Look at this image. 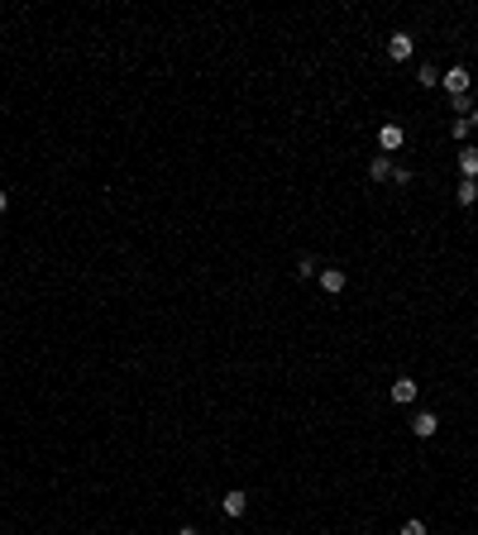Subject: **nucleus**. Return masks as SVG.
I'll return each mask as SVG.
<instances>
[{"label": "nucleus", "instance_id": "obj_16", "mask_svg": "<svg viewBox=\"0 0 478 535\" xmlns=\"http://www.w3.org/2000/svg\"><path fill=\"white\" fill-rule=\"evenodd\" d=\"M5 210H10V191H0V215H5Z\"/></svg>", "mask_w": 478, "mask_h": 535}, {"label": "nucleus", "instance_id": "obj_14", "mask_svg": "<svg viewBox=\"0 0 478 535\" xmlns=\"http://www.w3.org/2000/svg\"><path fill=\"white\" fill-rule=\"evenodd\" d=\"M392 182H397V187H412V168H402L397 163V168H392Z\"/></svg>", "mask_w": 478, "mask_h": 535}, {"label": "nucleus", "instance_id": "obj_18", "mask_svg": "<svg viewBox=\"0 0 478 535\" xmlns=\"http://www.w3.org/2000/svg\"><path fill=\"white\" fill-rule=\"evenodd\" d=\"M469 125H478V106H474V115H469Z\"/></svg>", "mask_w": 478, "mask_h": 535}, {"label": "nucleus", "instance_id": "obj_11", "mask_svg": "<svg viewBox=\"0 0 478 535\" xmlns=\"http://www.w3.org/2000/svg\"><path fill=\"white\" fill-rule=\"evenodd\" d=\"M454 201H459L464 210H474V205H478V182H459V191H454Z\"/></svg>", "mask_w": 478, "mask_h": 535}, {"label": "nucleus", "instance_id": "obj_1", "mask_svg": "<svg viewBox=\"0 0 478 535\" xmlns=\"http://www.w3.org/2000/svg\"><path fill=\"white\" fill-rule=\"evenodd\" d=\"M412 53H416L412 34H392V39H387V58H392V63H412Z\"/></svg>", "mask_w": 478, "mask_h": 535}, {"label": "nucleus", "instance_id": "obj_12", "mask_svg": "<svg viewBox=\"0 0 478 535\" xmlns=\"http://www.w3.org/2000/svg\"><path fill=\"white\" fill-rule=\"evenodd\" d=\"M297 277H320L316 258H297Z\"/></svg>", "mask_w": 478, "mask_h": 535}, {"label": "nucleus", "instance_id": "obj_5", "mask_svg": "<svg viewBox=\"0 0 478 535\" xmlns=\"http://www.w3.org/2000/svg\"><path fill=\"white\" fill-rule=\"evenodd\" d=\"M350 287V277L340 272V268H320V292H330V297H340Z\"/></svg>", "mask_w": 478, "mask_h": 535}, {"label": "nucleus", "instance_id": "obj_9", "mask_svg": "<svg viewBox=\"0 0 478 535\" xmlns=\"http://www.w3.org/2000/svg\"><path fill=\"white\" fill-rule=\"evenodd\" d=\"M392 168H397V163H392L387 153H378L373 163H368V177H373V182H387V177H392Z\"/></svg>", "mask_w": 478, "mask_h": 535}, {"label": "nucleus", "instance_id": "obj_10", "mask_svg": "<svg viewBox=\"0 0 478 535\" xmlns=\"http://www.w3.org/2000/svg\"><path fill=\"white\" fill-rule=\"evenodd\" d=\"M440 77H445V72H440V67H435V63L416 67V81H421V86H426V91H435V86H440Z\"/></svg>", "mask_w": 478, "mask_h": 535}, {"label": "nucleus", "instance_id": "obj_15", "mask_svg": "<svg viewBox=\"0 0 478 535\" xmlns=\"http://www.w3.org/2000/svg\"><path fill=\"white\" fill-rule=\"evenodd\" d=\"M469 129H474V125H469V120H454V125H449V134H454V139L464 143V139H469Z\"/></svg>", "mask_w": 478, "mask_h": 535}, {"label": "nucleus", "instance_id": "obj_4", "mask_svg": "<svg viewBox=\"0 0 478 535\" xmlns=\"http://www.w3.org/2000/svg\"><path fill=\"white\" fill-rule=\"evenodd\" d=\"M440 86H445L449 96H469V67H449L445 77H440Z\"/></svg>", "mask_w": 478, "mask_h": 535}, {"label": "nucleus", "instance_id": "obj_6", "mask_svg": "<svg viewBox=\"0 0 478 535\" xmlns=\"http://www.w3.org/2000/svg\"><path fill=\"white\" fill-rule=\"evenodd\" d=\"M454 163H459V177H464V182H478V148H469V143H464Z\"/></svg>", "mask_w": 478, "mask_h": 535}, {"label": "nucleus", "instance_id": "obj_2", "mask_svg": "<svg viewBox=\"0 0 478 535\" xmlns=\"http://www.w3.org/2000/svg\"><path fill=\"white\" fill-rule=\"evenodd\" d=\"M435 430H440V416H435V411H416L412 416V435L416 440H430Z\"/></svg>", "mask_w": 478, "mask_h": 535}, {"label": "nucleus", "instance_id": "obj_3", "mask_svg": "<svg viewBox=\"0 0 478 535\" xmlns=\"http://www.w3.org/2000/svg\"><path fill=\"white\" fill-rule=\"evenodd\" d=\"M402 143H407V129H402V125H382L378 129V148H382V153H397Z\"/></svg>", "mask_w": 478, "mask_h": 535}, {"label": "nucleus", "instance_id": "obj_7", "mask_svg": "<svg viewBox=\"0 0 478 535\" xmlns=\"http://www.w3.org/2000/svg\"><path fill=\"white\" fill-rule=\"evenodd\" d=\"M220 511H225V516H244V511H249V497H244V492H225V497H220Z\"/></svg>", "mask_w": 478, "mask_h": 535}, {"label": "nucleus", "instance_id": "obj_13", "mask_svg": "<svg viewBox=\"0 0 478 535\" xmlns=\"http://www.w3.org/2000/svg\"><path fill=\"white\" fill-rule=\"evenodd\" d=\"M402 535H430V531H426V521L421 516H412V521H402Z\"/></svg>", "mask_w": 478, "mask_h": 535}, {"label": "nucleus", "instance_id": "obj_8", "mask_svg": "<svg viewBox=\"0 0 478 535\" xmlns=\"http://www.w3.org/2000/svg\"><path fill=\"white\" fill-rule=\"evenodd\" d=\"M392 402H397V407H412L416 402V378H397L392 382Z\"/></svg>", "mask_w": 478, "mask_h": 535}, {"label": "nucleus", "instance_id": "obj_17", "mask_svg": "<svg viewBox=\"0 0 478 535\" xmlns=\"http://www.w3.org/2000/svg\"><path fill=\"white\" fill-rule=\"evenodd\" d=\"M177 535H201V531H196V526H182V531H177Z\"/></svg>", "mask_w": 478, "mask_h": 535}]
</instances>
